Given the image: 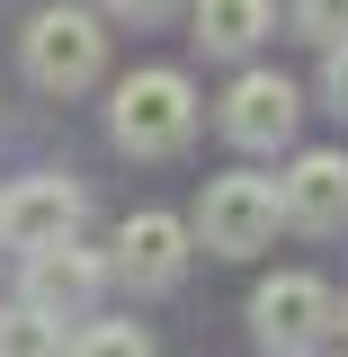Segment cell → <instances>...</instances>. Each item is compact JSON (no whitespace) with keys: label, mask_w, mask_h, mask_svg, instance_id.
Returning a JSON list of instances; mask_svg holds the SVG:
<instances>
[{"label":"cell","mask_w":348,"mask_h":357,"mask_svg":"<svg viewBox=\"0 0 348 357\" xmlns=\"http://www.w3.org/2000/svg\"><path fill=\"white\" fill-rule=\"evenodd\" d=\"M107 134H116V152H134V161L179 152V143L197 134V89H188V72H170V63L126 72L116 98H107Z\"/></svg>","instance_id":"6da1fadb"},{"label":"cell","mask_w":348,"mask_h":357,"mask_svg":"<svg viewBox=\"0 0 348 357\" xmlns=\"http://www.w3.org/2000/svg\"><path fill=\"white\" fill-rule=\"evenodd\" d=\"M277 223H286L277 178L223 170V178H206V197H197V223H188V232H197L215 259H250V250H268V241H277Z\"/></svg>","instance_id":"7a4b0ae2"},{"label":"cell","mask_w":348,"mask_h":357,"mask_svg":"<svg viewBox=\"0 0 348 357\" xmlns=\"http://www.w3.org/2000/svg\"><path fill=\"white\" fill-rule=\"evenodd\" d=\"M18 54H27V81H36L45 98H81V89L107 72V36H98L89 9H36L27 36H18Z\"/></svg>","instance_id":"3957f363"},{"label":"cell","mask_w":348,"mask_h":357,"mask_svg":"<svg viewBox=\"0 0 348 357\" xmlns=\"http://www.w3.org/2000/svg\"><path fill=\"white\" fill-rule=\"evenodd\" d=\"M107 277H116V259H98V250H81V232H63V241L27 250L18 304H36L45 321H89V304L107 295Z\"/></svg>","instance_id":"277c9868"},{"label":"cell","mask_w":348,"mask_h":357,"mask_svg":"<svg viewBox=\"0 0 348 357\" xmlns=\"http://www.w3.org/2000/svg\"><path fill=\"white\" fill-rule=\"evenodd\" d=\"M331 321H340V304H331V286L321 277H268L259 295H250V340H259L268 357H312L321 340H331Z\"/></svg>","instance_id":"5b68a950"},{"label":"cell","mask_w":348,"mask_h":357,"mask_svg":"<svg viewBox=\"0 0 348 357\" xmlns=\"http://www.w3.org/2000/svg\"><path fill=\"white\" fill-rule=\"evenodd\" d=\"M295 126H304V89L286 81V72H241V81L223 89V134L241 152H286Z\"/></svg>","instance_id":"8992f818"},{"label":"cell","mask_w":348,"mask_h":357,"mask_svg":"<svg viewBox=\"0 0 348 357\" xmlns=\"http://www.w3.org/2000/svg\"><path fill=\"white\" fill-rule=\"evenodd\" d=\"M81 215H89L81 178L72 170H36V178H18V188L0 197V241H9V250H45V241L81 232Z\"/></svg>","instance_id":"52a82bcc"},{"label":"cell","mask_w":348,"mask_h":357,"mask_svg":"<svg viewBox=\"0 0 348 357\" xmlns=\"http://www.w3.org/2000/svg\"><path fill=\"white\" fill-rule=\"evenodd\" d=\"M188 250H197V232L179 215H161V206H143L116 232V277H126L134 295H170L179 277H188Z\"/></svg>","instance_id":"ba28073f"},{"label":"cell","mask_w":348,"mask_h":357,"mask_svg":"<svg viewBox=\"0 0 348 357\" xmlns=\"http://www.w3.org/2000/svg\"><path fill=\"white\" fill-rule=\"evenodd\" d=\"M277 206L295 232H340L348 223V152H295L277 178Z\"/></svg>","instance_id":"9c48e42d"},{"label":"cell","mask_w":348,"mask_h":357,"mask_svg":"<svg viewBox=\"0 0 348 357\" xmlns=\"http://www.w3.org/2000/svg\"><path fill=\"white\" fill-rule=\"evenodd\" d=\"M268 0H197V45L206 54H250V45L268 36Z\"/></svg>","instance_id":"30bf717a"},{"label":"cell","mask_w":348,"mask_h":357,"mask_svg":"<svg viewBox=\"0 0 348 357\" xmlns=\"http://www.w3.org/2000/svg\"><path fill=\"white\" fill-rule=\"evenodd\" d=\"M63 357H152V331L143 321H81L63 340Z\"/></svg>","instance_id":"8fae6325"},{"label":"cell","mask_w":348,"mask_h":357,"mask_svg":"<svg viewBox=\"0 0 348 357\" xmlns=\"http://www.w3.org/2000/svg\"><path fill=\"white\" fill-rule=\"evenodd\" d=\"M0 357H63V340H54V321L36 304H9L0 312Z\"/></svg>","instance_id":"7c38bea8"},{"label":"cell","mask_w":348,"mask_h":357,"mask_svg":"<svg viewBox=\"0 0 348 357\" xmlns=\"http://www.w3.org/2000/svg\"><path fill=\"white\" fill-rule=\"evenodd\" d=\"M295 27L312 45H348V0H295Z\"/></svg>","instance_id":"4fadbf2b"},{"label":"cell","mask_w":348,"mask_h":357,"mask_svg":"<svg viewBox=\"0 0 348 357\" xmlns=\"http://www.w3.org/2000/svg\"><path fill=\"white\" fill-rule=\"evenodd\" d=\"M321 98L348 116V45H321Z\"/></svg>","instance_id":"5bb4252c"},{"label":"cell","mask_w":348,"mask_h":357,"mask_svg":"<svg viewBox=\"0 0 348 357\" xmlns=\"http://www.w3.org/2000/svg\"><path fill=\"white\" fill-rule=\"evenodd\" d=\"M107 9H116V18H170L179 0H107Z\"/></svg>","instance_id":"9a60e30c"}]
</instances>
